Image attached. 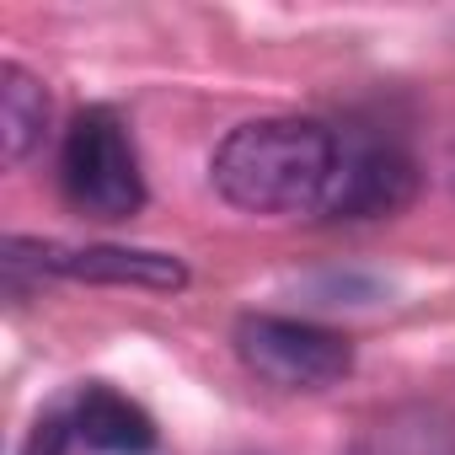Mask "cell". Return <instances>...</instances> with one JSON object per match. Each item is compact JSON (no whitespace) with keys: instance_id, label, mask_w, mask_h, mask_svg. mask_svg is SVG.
I'll use <instances>...</instances> for the list:
<instances>
[{"instance_id":"obj_2","label":"cell","mask_w":455,"mask_h":455,"mask_svg":"<svg viewBox=\"0 0 455 455\" xmlns=\"http://www.w3.org/2000/svg\"><path fill=\"white\" fill-rule=\"evenodd\" d=\"M60 188H65L70 209L86 214V220L113 225V220L140 214L145 177H140L134 140H129V129L113 108L76 113V124L65 129V150H60Z\"/></svg>"},{"instance_id":"obj_4","label":"cell","mask_w":455,"mask_h":455,"mask_svg":"<svg viewBox=\"0 0 455 455\" xmlns=\"http://www.w3.org/2000/svg\"><path fill=\"white\" fill-rule=\"evenodd\" d=\"M6 263L22 268L33 263L38 274H60V279H86V284H124V290H182L188 268L172 252H150V247H70V242H6Z\"/></svg>"},{"instance_id":"obj_1","label":"cell","mask_w":455,"mask_h":455,"mask_svg":"<svg viewBox=\"0 0 455 455\" xmlns=\"http://www.w3.org/2000/svg\"><path fill=\"white\" fill-rule=\"evenodd\" d=\"M338 145L343 140L316 118H252L220 140L209 177L225 204L247 214H300L322 209Z\"/></svg>"},{"instance_id":"obj_3","label":"cell","mask_w":455,"mask_h":455,"mask_svg":"<svg viewBox=\"0 0 455 455\" xmlns=\"http://www.w3.org/2000/svg\"><path fill=\"white\" fill-rule=\"evenodd\" d=\"M242 364L279 391H327L354 370V343L332 327L295 316H242L236 322Z\"/></svg>"},{"instance_id":"obj_6","label":"cell","mask_w":455,"mask_h":455,"mask_svg":"<svg viewBox=\"0 0 455 455\" xmlns=\"http://www.w3.org/2000/svg\"><path fill=\"white\" fill-rule=\"evenodd\" d=\"M70 434L97 450V455H150L156 450V423L140 402H129L113 386H86L70 412Z\"/></svg>"},{"instance_id":"obj_7","label":"cell","mask_w":455,"mask_h":455,"mask_svg":"<svg viewBox=\"0 0 455 455\" xmlns=\"http://www.w3.org/2000/svg\"><path fill=\"white\" fill-rule=\"evenodd\" d=\"M49 129V92L33 70L6 65L0 70V150H6L12 166H22Z\"/></svg>"},{"instance_id":"obj_5","label":"cell","mask_w":455,"mask_h":455,"mask_svg":"<svg viewBox=\"0 0 455 455\" xmlns=\"http://www.w3.org/2000/svg\"><path fill=\"white\" fill-rule=\"evenodd\" d=\"M412 193H418V166L396 145H375V140L348 145L343 140L316 214H327V220H391L412 204Z\"/></svg>"}]
</instances>
